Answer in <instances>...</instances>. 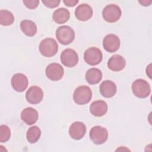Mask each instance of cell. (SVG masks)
<instances>
[{
    "label": "cell",
    "mask_w": 152,
    "mask_h": 152,
    "mask_svg": "<svg viewBox=\"0 0 152 152\" xmlns=\"http://www.w3.org/2000/svg\"><path fill=\"white\" fill-rule=\"evenodd\" d=\"M131 89L133 94L136 97L141 99L148 97L151 93L150 84L147 81L142 79L135 80L132 84Z\"/></svg>",
    "instance_id": "cell-1"
},
{
    "label": "cell",
    "mask_w": 152,
    "mask_h": 152,
    "mask_svg": "<svg viewBox=\"0 0 152 152\" xmlns=\"http://www.w3.org/2000/svg\"><path fill=\"white\" fill-rule=\"evenodd\" d=\"M56 37L58 42L64 45L70 44L75 39L73 29L68 26H62L56 30Z\"/></svg>",
    "instance_id": "cell-2"
},
{
    "label": "cell",
    "mask_w": 152,
    "mask_h": 152,
    "mask_svg": "<svg viewBox=\"0 0 152 152\" xmlns=\"http://www.w3.org/2000/svg\"><path fill=\"white\" fill-rule=\"evenodd\" d=\"M92 97V92L90 88L86 86L78 87L74 91L73 99L75 103L83 105L88 103Z\"/></svg>",
    "instance_id": "cell-3"
},
{
    "label": "cell",
    "mask_w": 152,
    "mask_h": 152,
    "mask_svg": "<svg viewBox=\"0 0 152 152\" xmlns=\"http://www.w3.org/2000/svg\"><path fill=\"white\" fill-rule=\"evenodd\" d=\"M40 53L46 57H52L58 52V45L56 41L52 38H46L39 44Z\"/></svg>",
    "instance_id": "cell-4"
},
{
    "label": "cell",
    "mask_w": 152,
    "mask_h": 152,
    "mask_svg": "<svg viewBox=\"0 0 152 152\" xmlns=\"http://www.w3.org/2000/svg\"><path fill=\"white\" fill-rule=\"evenodd\" d=\"M122 12L121 8L115 4H109L103 10V19L108 23H115L121 17Z\"/></svg>",
    "instance_id": "cell-5"
},
{
    "label": "cell",
    "mask_w": 152,
    "mask_h": 152,
    "mask_svg": "<svg viewBox=\"0 0 152 152\" xmlns=\"http://www.w3.org/2000/svg\"><path fill=\"white\" fill-rule=\"evenodd\" d=\"M90 138L96 144H102L106 141L108 138L107 129L101 126H93L90 131Z\"/></svg>",
    "instance_id": "cell-6"
},
{
    "label": "cell",
    "mask_w": 152,
    "mask_h": 152,
    "mask_svg": "<svg viewBox=\"0 0 152 152\" xmlns=\"http://www.w3.org/2000/svg\"><path fill=\"white\" fill-rule=\"evenodd\" d=\"M103 58L101 50L95 47L87 49L84 53L85 62L90 65H96L100 63Z\"/></svg>",
    "instance_id": "cell-7"
},
{
    "label": "cell",
    "mask_w": 152,
    "mask_h": 152,
    "mask_svg": "<svg viewBox=\"0 0 152 152\" xmlns=\"http://www.w3.org/2000/svg\"><path fill=\"white\" fill-rule=\"evenodd\" d=\"M61 61L65 66H75L78 62V54L72 49H66L61 54Z\"/></svg>",
    "instance_id": "cell-8"
},
{
    "label": "cell",
    "mask_w": 152,
    "mask_h": 152,
    "mask_svg": "<svg viewBox=\"0 0 152 152\" xmlns=\"http://www.w3.org/2000/svg\"><path fill=\"white\" fill-rule=\"evenodd\" d=\"M46 77L52 81L61 80L64 74L63 67L58 63H52L47 66L45 69Z\"/></svg>",
    "instance_id": "cell-9"
},
{
    "label": "cell",
    "mask_w": 152,
    "mask_h": 152,
    "mask_svg": "<svg viewBox=\"0 0 152 152\" xmlns=\"http://www.w3.org/2000/svg\"><path fill=\"white\" fill-rule=\"evenodd\" d=\"M103 46L107 52H115L120 47V39L118 36L114 34H107L103 40Z\"/></svg>",
    "instance_id": "cell-10"
},
{
    "label": "cell",
    "mask_w": 152,
    "mask_h": 152,
    "mask_svg": "<svg viewBox=\"0 0 152 152\" xmlns=\"http://www.w3.org/2000/svg\"><path fill=\"white\" fill-rule=\"evenodd\" d=\"M11 86L17 92H23L27 87L28 81L27 77L22 73L14 74L11 78Z\"/></svg>",
    "instance_id": "cell-11"
},
{
    "label": "cell",
    "mask_w": 152,
    "mask_h": 152,
    "mask_svg": "<svg viewBox=\"0 0 152 152\" xmlns=\"http://www.w3.org/2000/svg\"><path fill=\"white\" fill-rule=\"evenodd\" d=\"M43 92L42 89L38 86L30 87L26 93L27 102L31 104H38L43 99Z\"/></svg>",
    "instance_id": "cell-12"
},
{
    "label": "cell",
    "mask_w": 152,
    "mask_h": 152,
    "mask_svg": "<svg viewBox=\"0 0 152 152\" xmlns=\"http://www.w3.org/2000/svg\"><path fill=\"white\" fill-rule=\"evenodd\" d=\"M86 132V126L85 124L80 121L73 122L69 128V134L70 137L75 140L81 139Z\"/></svg>",
    "instance_id": "cell-13"
},
{
    "label": "cell",
    "mask_w": 152,
    "mask_h": 152,
    "mask_svg": "<svg viewBox=\"0 0 152 152\" xmlns=\"http://www.w3.org/2000/svg\"><path fill=\"white\" fill-rule=\"evenodd\" d=\"M92 15L93 10L87 4L79 5L75 10V16L80 21H87L89 20Z\"/></svg>",
    "instance_id": "cell-14"
},
{
    "label": "cell",
    "mask_w": 152,
    "mask_h": 152,
    "mask_svg": "<svg viewBox=\"0 0 152 152\" xmlns=\"http://www.w3.org/2000/svg\"><path fill=\"white\" fill-rule=\"evenodd\" d=\"M99 90L103 97L110 98L116 94L117 87L114 82L110 80H105L100 84Z\"/></svg>",
    "instance_id": "cell-15"
},
{
    "label": "cell",
    "mask_w": 152,
    "mask_h": 152,
    "mask_svg": "<svg viewBox=\"0 0 152 152\" xmlns=\"http://www.w3.org/2000/svg\"><path fill=\"white\" fill-rule=\"evenodd\" d=\"M126 62L124 58L119 55H113L107 62L108 68L113 71H120L125 66Z\"/></svg>",
    "instance_id": "cell-16"
},
{
    "label": "cell",
    "mask_w": 152,
    "mask_h": 152,
    "mask_svg": "<svg viewBox=\"0 0 152 152\" xmlns=\"http://www.w3.org/2000/svg\"><path fill=\"white\" fill-rule=\"evenodd\" d=\"M38 117L37 111L30 107L24 109L21 113V119L28 125L35 124L38 119Z\"/></svg>",
    "instance_id": "cell-17"
},
{
    "label": "cell",
    "mask_w": 152,
    "mask_h": 152,
    "mask_svg": "<svg viewBox=\"0 0 152 152\" xmlns=\"http://www.w3.org/2000/svg\"><path fill=\"white\" fill-rule=\"evenodd\" d=\"M107 104L103 100L93 102L90 106V113L94 116L100 117L103 116L107 111Z\"/></svg>",
    "instance_id": "cell-18"
},
{
    "label": "cell",
    "mask_w": 152,
    "mask_h": 152,
    "mask_svg": "<svg viewBox=\"0 0 152 152\" xmlns=\"http://www.w3.org/2000/svg\"><path fill=\"white\" fill-rule=\"evenodd\" d=\"M85 78L88 84H96L102 80V72L98 68H92L86 72Z\"/></svg>",
    "instance_id": "cell-19"
},
{
    "label": "cell",
    "mask_w": 152,
    "mask_h": 152,
    "mask_svg": "<svg viewBox=\"0 0 152 152\" xmlns=\"http://www.w3.org/2000/svg\"><path fill=\"white\" fill-rule=\"evenodd\" d=\"M20 28L23 33L27 36H33L37 32L36 24L31 20H24L20 23Z\"/></svg>",
    "instance_id": "cell-20"
},
{
    "label": "cell",
    "mask_w": 152,
    "mask_h": 152,
    "mask_svg": "<svg viewBox=\"0 0 152 152\" xmlns=\"http://www.w3.org/2000/svg\"><path fill=\"white\" fill-rule=\"evenodd\" d=\"M70 17L69 11L65 8H59L53 13V19L57 24H64L66 23Z\"/></svg>",
    "instance_id": "cell-21"
},
{
    "label": "cell",
    "mask_w": 152,
    "mask_h": 152,
    "mask_svg": "<svg viewBox=\"0 0 152 152\" xmlns=\"http://www.w3.org/2000/svg\"><path fill=\"white\" fill-rule=\"evenodd\" d=\"M41 135V130L37 126H33L27 131L26 137L28 142L33 144L36 142Z\"/></svg>",
    "instance_id": "cell-22"
},
{
    "label": "cell",
    "mask_w": 152,
    "mask_h": 152,
    "mask_svg": "<svg viewBox=\"0 0 152 152\" xmlns=\"http://www.w3.org/2000/svg\"><path fill=\"white\" fill-rule=\"evenodd\" d=\"M14 21V17L11 12L6 10L0 11V24L7 26L12 24Z\"/></svg>",
    "instance_id": "cell-23"
},
{
    "label": "cell",
    "mask_w": 152,
    "mask_h": 152,
    "mask_svg": "<svg viewBox=\"0 0 152 152\" xmlns=\"http://www.w3.org/2000/svg\"><path fill=\"white\" fill-rule=\"evenodd\" d=\"M11 136V131L9 127L5 125L0 126V142H5L8 141Z\"/></svg>",
    "instance_id": "cell-24"
},
{
    "label": "cell",
    "mask_w": 152,
    "mask_h": 152,
    "mask_svg": "<svg viewBox=\"0 0 152 152\" xmlns=\"http://www.w3.org/2000/svg\"><path fill=\"white\" fill-rule=\"evenodd\" d=\"M23 4L25 6L29 9H35L38 5L39 3V0H24L23 1Z\"/></svg>",
    "instance_id": "cell-25"
},
{
    "label": "cell",
    "mask_w": 152,
    "mask_h": 152,
    "mask_svg": "<svg viewBox=\"0 0 152 152\" xmlns=\"http://www.w3.org/2000/svg\"><path fill=\"white\" fill-rule=\"evenodd\" d=\"M59 0H42V3L46 7L53 8L58 7L60 4Z\"/></svg>",
    "instance_id": "cell-26"
},
{
    "label": "cell",
    "mask_w": 152,
    "mask_h": 152,
    "mask_svg": "<svg viewBox=\"0 0 152 152\" xmlns=\"http://www.w3.org/2000/svg\"><path fill=\"white\" fill-rule=\"evenodd\" d=\"M63 2L65 4L66 6L68 7H74L78 2V0H64L63 1Z\"/></svg>",
    "instance_id": "cell-27"
},
{
    "label": "cell",
    "mask_w": 152,
    "mask_h": 152,
    "mask_svg": "<svg viewBox=\"0 0 152 152\" xmlns=\"http://www.w3.org/2000/svg\"><path fill=\"white\" fill-rule=\"evenodd\" d=\"M139 3L143 6H149L151 4V1H139Z\"/></svg>",
    "instance_id": "cell-28"
}]
</instances>
